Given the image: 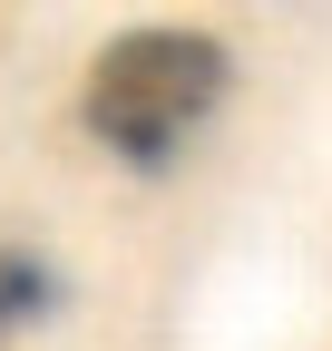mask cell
I'll return each mask as SVG.
<instances>
[{
    "label": "cell",
    "mask_w": 332,
    "mask_h": 351,
    "mask_svg": "<svg viewBox=\"0 0 332 351\" xmlns=\"http://www.w3.org/2000/svg\"><path fill=\"white\" fill-rule=\"evenodd\" d=\"M225 78H235L225 39H205V29H128L88 69V137L108 156H128V166H166L225 108Z\"/></svg>",
    "instance_id": "1"
},
{
    "label": "cell",
    "mask_w": 332,
    "mask_h": 351,
    "mask_svg": "<svg viewBox=\"0 0 332 351\" xmlns=\"http://www.w3.org/2000/svg\"><path fill=\"white\" fill-rule=\"evenodd\" d=\"M49 302H59V274H49L29 244H0V341H20Z\"/></svg>",
    "instance_id": "2"
}]
</instances>
